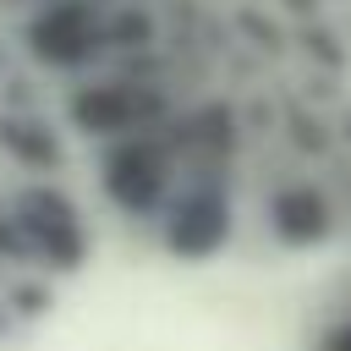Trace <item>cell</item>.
Returning <instances> with one entry per match:
<instances>
[{
    "label": "cell",
    "mask_w": 351,
    "mask_h": 351,
    "mask_svg": "<svg viewBox=\"0 0 351 351\" xmlns=\"http://www.w3.org/2000/svg\"><path fill=\"white\" fill-rule=\"evenodd\" d=\"M16 214H22V230H27V247H33V258L44 269L66 274V269H77L88 258V230H82V219H77V208H71L66 192L33 186V192H22Z\"/></svg>",
    "instance_id": "6da1fadb"
},
{
    "label": "cell",
    "mask_w": 351,
    "mask_h": 351,
    "mask_svg": "<svg viewBox=\"0 0 351 351\" xmlns=\"http://www.w3.org/2000/svg\"><path fill=\"white\" fill-rule=\"evenodd\" d=\"M230 241V197L208 181L181 186L165 203V247L176 258H208Z\"/></svg>",
    "instance_id": "7a4b0ae2"
},
{
    "label": "cell",
    "mask_w": 351,
    "mask_h": 351,
    "mask_svg": "<svg viewBox=\"0 0 351 351\" xmlns=\"http://www.w3.org/2000/svg\"><path fill=\"white\" fill-rule=\"evenodd\" d=\"M269 214H274L280 241H291V247H318L329 236V203L318 186H285Z\"/></svg>",
    "instance_id": "3957f363"
},
{
    "label": "cell",
    "mask_w": 351,
    "mask_h": 351,
    "mask_svg": "<svg viewBox=\"0 0 351 351\" xmlns=\"http://www.w3.org/2000/svg\"><path fill=\"white\" fill-rule=\"evenodd\" d=\"M318 351H351V318L329 324V329H324V340H318Z\"/></svg>",
    "instance_id": "277c9868"
},
{
    "label": "cell",
    "mask_w": 351,
    "mask_h": 351,
    "mask_svg": "<svg viewBox=\"0 0 351 351\" xmlns=\"http://www.w3.org/2000/svg\"><path fill=\"white\" fill-rule=\"evenodd\" d=\"M0 329H5V313H0Z\"/></svg>",
    "instance_id": "5b68a950"
}]
</instances>
